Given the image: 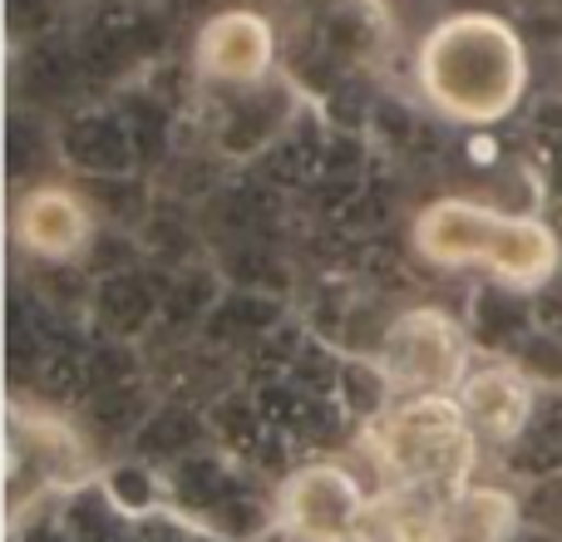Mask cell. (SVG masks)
<instances>
[{"mask_svg":"<svg viewBox=\"0 0 562 542\" xmlns=\"http://www.w3.org/2000/svg\"><path fill=\"white\" fill-rule=\"evenodd\" d=\"M528 84H533L528 39L498 10H449L415 45V89L449 124H504L528 99Z\"/></svg>","mask_w":562,"mask_h":542,"instance_id":"obj_1","label":"cell"},{"mask_svg":"<svg viewBox=\"0 0 562 542\" xmlns=\"http://www.w3.org/2000/svg\"><path fill=\"white\" fill-rule=\"evenodd\" d=\"M409 242L429 267L484 271L518 291H543L562 271V233L538 213L494 207L484 197L449 193L415 213Z\"/></svg>","mask_w":562,"mask_h":542,"instance_id":"obj_2","label":"cell"},{"mask_svg":"<svg viewBox=\"0 0 562 542\" xmlns=\"http://www.w3.org/2000/svg\"><path fill=\"white\" fill-rule=\"evenodd\" d=\"M360 449H366V464L375 468V484L385 498H445L474 484L484 444H479L459 395H400L366 425Z\"/></svg>","mask_w":562,"mask_h":542,"instance_id":"obj_3","label":"cell"},{"mask_svg":"<svg viewBox=\"0 0 562 542\" xmlns=\"http://www.w3.org/2000/svg\"><path fill=\"white\" fill-rule=\"evenodd\" d=\"M474 360L479 346L469 320L449 316L445 306H405L385 326L375 365L395 395H454Z\"/></svg>","mask_w":562,"mask_h":542,"instance_id":"obj_4","label":"cell"},{"mask_svg":"<svg viewBox=\"0 0 562 542\" xmlns=\"http://www.w3.org/2000/svg\"><path fill=\"white\" fill-rule=\"evenodd\" d=\"M272 504L277 533H286L291 542H350L370 533L366 478L336 459H316V464H301L296 474H286Z\"/></svg>","mask_w":562,"mask_h":542,"instance_id":"obj_5","label":"cell"},{"mask_svg":"<svg viewBox=\"0 0 562 542\" xmlns=\"http://www.w3.org/2000/svg\"><path fill=\"white\" fill-rule=\"evenodd\" d=\"M277 25L257 5H223L198 25L193 69L207 89H247L277 79Z\"/></svg>","mask_w":562,"mask_h":542,"instance_id":"obj_6","label":"cell"},{"mask_svg":"<svg viewBox=\"0 0 562 542\" xmlns=\"http://www.w3.org/2000/svg\"><path fill=\"white\" fill-rule=\"evenodd\" d=\"M454 395L464 405L469 425H474L479 444L494 449V454L514 449L518 434L533 425L538 405H543V385L514 355H479Z\"/></svg>","mask_w":562,"mask_h":542,"instance_id":"obj_7","label":"cell"},{"mask_svg":"<svg viewBox=\"0 0 562 542\" xmlns=\"http://www.w3.org/2000/svg\"><path fill=\"white\" fill-rule=\"evenodd\" d=\"M10 237L40 267L79 262L89 252V242H94V207L65 183H35L30 193L15 197Z\"/></svg>","mask_w":562,"mask_h":542,"instance_id":"obj_8","label":"cell"},{"mask_svg":"<svg viewBox=\"0 0 562 542\" xmlns=\"http://www.w3.org/2000/svg\"><path fill=\"white\" fill-rule=\"evenodd\" d=\"M217 124L213 138L227 158H252L262 148H272L281 134L291 128L296 114V89L286 79H267V84L247 89H217Z\"/></svg>","mask_w":562,"mask_h":542,"instance_id":"obj_9","label":"cell"},{"mask_svg":"<svg viewBox=\"0 0 562 542\" xmlns=\"http://www.w3.org/2000/svg\"><path fill=\"white\" fill-rule=\"evenodd\" d=\"M524 533V504L508 484H464L445 494L429 513L419 542H514Z\"/></svg>","mask_w":562,"mask_h":542,"instance_id":"obj_10","label":"cell"},{"mask_svg":"<svg viewBox=\"0 0 562 542\" xmlns=\"http://www.w3.org/2000/svg\"><path fill=\"white\" fill-rule=\"evenodd\" d=\"M59 163L75 168L85 178H128L138 163V144H134V124L119 109L89 104L59 124Z\"/></svg>","mask_w":562,"mask_h":542,"instance_id":"obj_11","label":"cell"},{"mask_svg":"<svg viewBox=\"0 0 562 542\" xmlns=\"http://www.w3.org/2000/svg\"><path fill=\"white\" fill-rule=\"evenodd\" d=\"M94 316L109 336H138V330L158 316V296L134 276V271H124V276L114 271L94 296Z\"/></svg>","mask_w":562,"mask_h":542,"instance_id":"obj_12","label":"cell"},{"mask_svg":"<svg viewBox=\"0 0 562 542\" xmlns=\"http://www.w3.org/2000/svg\"><path fill=\"white\" fill-rule=\"evenodd\" d=\"M548 197L562 207V144L553 148V163H548Z\"/></svg>","mask_w":562,"mask_h":542,"instance_id":"obj_13","label":"cell"},{"mask_svg":"<svg viewBox=\"0 0 562 542\" xmlns=\"http://www.w3.org/2000/svg\"><path fill=\"white\" fill-rule=\"evenodd\" d=\"M514 542H562V538H553V533H538V528H528V523H524V533H518Z\"/></svg>","mask_w":562,"mask_h":542,"instance_id":"obj_14","label":"cell"},{"mask_svg":"<svg viewBox=\"0 0 562 542\" xmlns=\"http://www.w3.org/2000/svg\"><path fill=\"white\" fill-rule=\"evenodd\" d=\"M350 542H395V538H385L380 528H370V533H360V538H350Z\"/></svg>","mask_w":562,"mask_h":542,"instance_id":"obj_15","label":"cell"}]
</instances>
